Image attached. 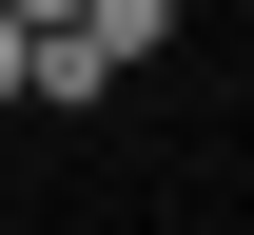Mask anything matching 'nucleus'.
<instances>
[{
	"instance_id": "f257e3e1",
	"label": "nucleus",
	"mask_w": 254,
	"mask_h": 235,
	"mask_svg": "<svg viewBox=\"0 0 254 235\" xmlns=\"http://www.w3.org/2000/svg\"><path fill=\"white\" fill-rule=\"evenodd\" d=\"M78 39H98V59H157V39H176V0H78Z\"/></svg>"
},
{
	"instance_id": "f03ea898",
	"label": "nucleus",
	"mask_w": 254,
	"mask_h": 235,
	"mask_svg": "<svg viewBox=\"0 0 254 235\" xmlns=\"http://www.w3.org/2000/svg\"><path fill=\"white\" fill-rule=\"evenodd\" d=\"M0 98H20V20H0Z\"/></svg>"
}]
</instances>
